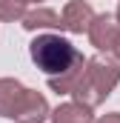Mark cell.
I'll return each instance as SVG.
<instances>
[{
    "instance_id": "obj_1",
    "label": "cell",
    "mask_w": 120,
    "mask_h": 123,
    "mask_svg": "<svg viewBox=\"0 0 120 123\" xmlns=\"http://www.w3.org/2000/svg\"><path fill=\"white\" fill-rule=\"evenodd\" d=\"M117 83H120V63L106 57V55H94V57L86 60V69H83V74H80L72 97L77 103L94 109V106H100L109 94L114 92Z\"/></svg>"
},
{
    "instance_id": "obj_2",
    "label": "cell",
    "mask_w": 120,
    "mask_h": 123,
    "mask_svg": "<svg viewBox=\"0 0 120 123\" xmlns=\"http://www.w3.org/2000/svg\"><path fill=\"white\" fill-rule=\"evenodd\" d=\"M29 55L37 69H43L49 77L63 74L66 69H72V63L80 57V52L60 34H37L29 43Z\"/></svg>"
},
{
    "instance_id": "obj_3",
    "label": "cell",
    "mask_w": 120,
    "mask_h": 123,
    "mask_svg": "<svg viewBox=\"0 0 120 123\" xmlns=\"http://www.w3.org/2000/svg\"><path fill=\"white\" fill-rule=\"evenodd\" d=\"M120 37V23H117V14H94V20H91L89 26V40L94 49H100V52H112L114 49V43H117Z\"/></svg>"
},
{
    "instance_id": "obj_4",
    "label": "cell",
    "mask_w": 120,
    "mask_h": 123,
    "mask_svg": "<svg viewBox=\"0 0 120 123\" xmlns=\"http://www.w3.org/2000/svg\"><path fill=\"white\" fill-rule=\"evenodd\" d=\"M26 86L14 77H0V117H17L23 100H26Z\"/></svg>"
},
{
    "instance_id": "obj_5",
    "label": "cell",
    "mask_w": 120,
    "mask_h": 123,
    "mask_svg": "<svg viewBox=\"0 0 120 123\" xmlns=\"http://www.w3.org/2000/svg\"><path fill=\"white\" fill-rule=\"evenodd\" d=\"M63 29L72 31V34H83V31H89L91 20H94V12H91V6L86 0H69L66 6H63Z\"/></svg>"
},
{
    "instance_id": "obj_6",
    "label": "cell",
    "mask_w": 120,
    "mask_h": 123,
    "mask_svg": "<svg viewBox=\"0 0 120 123\" xmlns=\"http://www.w3.org/2000/svg\"><path fill=\"white\" fill-rule=\"evenodd\" d=\"M52 117V112H49V103H46V97L40 92H34L29 89L26 92V100H23V106H20V112H17V123H46Z\"/></svg>"
},
{
    "instance_id": "obj_7",
    "label": "cell",
    "mask_w": 120,
    "mask_h": 123,
    "mask_svg": "<svg viewBox=\"0 0 120 123\" xmlns=\"http://www.w3.org/2000/svg\"><path fill=\"white\" fill-rule=\"evenodd\" d=\"M52 123H97V120H94L89 106H83L77 100H69V103H60L52 112Z\"/></svg>"
},
{
    "instance_id": "obj_8",
    "label": "cell",
    "mask_w": 120,
    "mask_h": 123,
    "mask_svg": "<svg viewBox=\"0 0 120 123\" xmlns=\"http://www.w3.org/2000/svg\"><path fill=\"white\" fill-rule=\"evenodd\" d=\"M23 29H29V31H37V29H63V17H60L54 9L37 6V9L26 12V17H23Z\"/></svg>"
},
{
    "instance_id": "obj_9",
    "label": "cell",
    "mask_w": 120,
    "mask_h": 123,
    "mask_svg": "<svg viewBox=\"0 0 120 123\" xmlns=\"http://www.w3.org/2000/svg\"><path fill=\"white\" fill-rule=\"evenodd\" d=\"M83 69H86V57L80 55L77 60L72 63V69H66L63 74L49 77V89L57 92V94H72V92H74V86H77V80H80V74H83Z\"/></svg>"
},
{
    "instance_id": "obj_10",
    "label": "cell",
    "mask_w": 120,
    "mask_h": 123,
    "mask_svg": "<svg viewBox=\"0 0 120 123\" xmlns=\"http://www.w3.org/2000/svg\"><path fill=\"white\" fill-rule=\"evenodd\" d=\"M26 17V3L23 0H0V23H14Z\"/></svg>"
},
{
    "instance_id": "obj_11",
    "label": "cell",
    "mask_w": 120,
    "mask_h": 123,
    "mask_svg": "<svg viewBox=\"0 0 120 123\" xmlns=\"http://www.w3.org/2000/svg\"><path fill=\"white\" fill-rule=\"evenodd\" d=\"M97 123H120V112H112V115H103Z\"/></svg>"
},
{
    "instance_id": "obj_12",
    "label": "cell",
    "mask_w": 120,
    "mask_h": 123,
    "mask_svg": "<svg viewBox=\"0 0 120 123\" xmlns=\"http://www.w3.org/2000/svg\"><path fill=\"white\" fill-rule=\"evenodd\" d=\"M112 55H114V57L120 60V37H117V43H114V49H112Z\"/></svg>"
},
{
    "instance_id": "obj_13",
    "label": "cell",
    "mask_w": 120,
    "mask_h": 123,
    "mask_svg": "<svg viewBox=\"0 0 120 123\" xmlns=\"http://www.w3.org/2000/svg\"><path fill=\"white\" fill-rule=\"evenodd\" d=\"M23 3H40V0H23Z\"/></svg>"
},
{
    "instance_id": "obj_14",
    "label": "cell",
    "mask_w": 120,
    "mask_h": 123,
    "mask_svg": "<svg viewBox=\"0 0 120 123\" xmlns=\"http://www.w3.org/2000/svg\"><path fill=\"white\" fill-rule=\"evenodd\" d=\"M117 23H120V9H117Z\"/></svg>"
}]
</instances>
